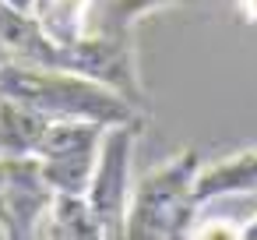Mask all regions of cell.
Masks as SVG:
<instances>
[{"label":"cell","mask_w":257,"mask_h":240,"mask_svg":"<svg viewBox=\"0 0 257 240\" xmlns=\"http://www.w3.org/2000/svg\"><path fill=\"white\" fill-rule=\"evenodd\" d=\"M0 96L18 99L50 120H92L102 127L148 120V113L131 99L71 67L32 64L18 57H0Z\"/></svg>","instance_id":"cell-1"},{"label":"cell","mask_w":257,"mask_h":240,"mask_svg":"<svg viewBox=\"0 0 257 240\" xmlns=\"http://www.w3.org/2000/svg\"><path fill=\"white\" fill-rule=\"evenodd\" d=\"M197 170H201L197 148H183V152L162 159L155 170H148L131 187L127 219H123V240L190 236L194 219L201 212Z\"/></svg>","instance_id":"cell-2"},{"label":"cell","mask_w":257,"mask_h":240,"mask_svg":"<svg viewBox=\"0 0 257 240\" xmlns=\"http://www.w3.org/2000/svg\"><path fill=\"white\" fill-rule=\"evenodd\" d=\"M131 32L134 29H116V25L92 29L81 39H74L71 46H60V67H71V71L120 92L123 99H131L138 110L148 113V92H145V78L138 71V50H134Z\"/></svg>","instance_id":"cell-3"},{"label":"cell","mask_w":257,"mask_h":240,"mask_svg":"<svg viewBox=\"0 0 257 240\" xmlns=\"http://www.w3.org/2000/svg\"><path fill=\"white\" fill-rule=\"evenodd\" d=\"M145 124H113L102 131V145H99V159L92 170V180L85 187V198L92 205V212L102 222L106 240L120 236L123 240V219H127V201H131V163H134V148H138V134Z\"/></svg>","instance_id":"cell-4"},{"label":"cell","mask_w":257,"mask_h":240,"mask_svg":"<svg viewBox=\"0 0 257 240\" xmlns=\"http://www.w3.org/2000/svg\"><path fill=\"white\" fill-rule=\"evenodd\" d=\"M102 131L106 127L92 124V120H50V127L36 148V159L53 191L85 194L95 159H99Z\"/></svg>","instance_id":"cell-5"},{"label":"cell","mask_w":257,"mask_h":240,"mask_svg":"<svg viewBox=\"0 0 257 240\" xmlns=\"http://www.w3.org/2000/svg\"><path fill=\"white\" fill-rule=\"evenodd\" d=\"M53 201V187L43 177L36 155H4V212L0 233L11 240H29L39 233V222Z\"/></svg>","instance_id":"cell-6"},{"label":"cell","mask_w":257,"mask_h":240,"mask_svg":"<svg viewBox=\"0 0 257 240\" xmlns=\"http://www.w3.org/2000/svg\"><path fill=\"white\" fill-rule=\"evenodd\" d=\"M257 194V148H243L236 155L215 159L197 170V201L215 198H250Z\"/></svg>","instance_id":"cell-7"},{"label":"cell","mask_w":257,"mask_h":240,"mask_svg":"<svg viewBox=\"0 0 257 240\" xmlns=\"http://www.w3.org/2000/svg\"><path fill=\"white\" fill-rule=\"evenodd\" d=\"M36 236H60V240H106L102 233V222L99 215L92 212L88 198L85 194H64V191H53V201L39 222V233Z\"/></svg>","instance_id":"cell-8"},{"label":"cell","mask_w":257,"mask_h":240,"mask_svg":"<svg viewBox=\"0 0 257 240\" xmlns=\"http://www.w3.org/2000/svg\"><path fill=\"white\" fill-rule=\"evenodd\" d=\"M92 8L95 0H32V18L46 32L50 43L71 46L85 32H92Z\"/></svg>","instance_id":"cell-9"},{"label":"cell","mask_w":257,"mask_h":240,"mask_svg":"<svg viewBox=\"0 0 257 240\" xmlns=\"http://www.w3.org/2000/svg\"><path fill=\"white\" fill-rule=\"evenodd\" d=\"M50 117L36 113L32 106L0 96V155H36Z\"/></svg>","instance_id":"cell-10"},{"label":"cell","mask_w":257,"mask_h":240,"mask_svg":"<svg viewBox=\"0 0 257 240\" xmlns=\"http://www.w3.org/2000/svg\"><path fill=\"white\" fill-rule=\"evenodd\" d=\"M183 4H194V0H106V25L134 29L141 18L169 11V8H183Z\"/></svg>","instance_id":"cell-11"},{"label":"cell","mask_w":257,"mask_h":240,"mask_svg":"<svg viewBox=\"0 0 257 240\" xmlns=\"http://www.w3.org/2000/svg\"><path fill=\"white\" fill-rule=\"evenodd\" d=\"M236 15L246 25H257V0H236Z\"/></svg>","instance_id":"cell-12"},{"label":"cell","mask_w":257,"mask_h":240,"mask_svg":"<svg viewBox=\"0 0 257 240\" xmlns=\"http://www.w3.org/2000/svg\"><path fill=\"white\" fill-rule=\"evenodd\" d=\"M4 4L18 8V11H32V0H4Z\"/></svg>","instance_id":"cell-13"}]
</instances>
